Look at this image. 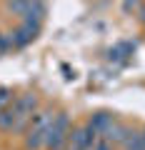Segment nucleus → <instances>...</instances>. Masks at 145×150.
<instances>
[{
  "instance_id": "obj_1",
  "label": "nucleus",
  "mask_w": 145,
  "mask_h": 150,
  "mask_svg": "<svg viewBox=\"0 0 145 150\" xmlns=\"http://www.w3.org/2000/svg\"><path fill=\"white\" fill-rule=\"evenodd\" d=\"M30 130H28V138H25V145L30 150H40L45 148V138H48V128L53 123V112L43 110L35 115V120H30Z\"/></svg>"
},
{
  "instance_id": "obj_2",
  "label": "nucleus",
  "mask_w": 145,
  "mask_h": 150,
  "mask_svg": "<svg viewBox=\"0 0 145 150\" xmlns=\"http://www.w3.org/2000/svg\"><path fill=\"white\" fill-rule=\"evenodd\" d=\"M35 108H38V98L33 95V93L18 98V100H15V125H13V133H20V130L30 123Z\"/></svg>"
},
{
  "instance_id": "obj_3",
  "label": "nucleus",
  "mask_w": 145,
  "mask_h": 150,
  "mask_svg": "<svg viewBox=\"0 0 145 150\" xmlns=\"http://www.w3.org/2000/svg\"><path fill=\"white\" fill-rule=\"evenodd\" d=\"M113 123H115V120H113V115H108V112H98V115H93V118H90V123H88V125H90L93 130H98V133L103 135V133H105V130L110 128Z\"/></svg>"
},
{
  "instance_id": "obj_4",
  "label": "nucleus",
  "mask_w": 145,
  "mask_h": 150,
  "mask_svg": "<svg viewBox=\"0 0 145 150\" xmlns=\"http://www.w3.org/2000/svg\"><path fill=\"white\" fill-rule=\"evenodd\" d=\"M15 125V105H8L0 110V130H13Z\"/></svg>"
},
{
  "instance_id": "obj_5",
  "label": "nucleus",
  "mask_w": 145,
  "mask_h": 150,
  "mask_svg": "<svg viewBox=\"0 0 145 150\" xmlns=\"http://www.w3.org/2000/svg\"><path fill=\"white\" fill-rule=\"evenodd\" d=\"M28 3H30V0H8V8H10L13 13H18V15H23L25 8H28Z\"/></svg>"
},
{
  "instance_id": "obj_6",
  "label": "nucleus",
  "mask_w": 145,
  "mask_h": 150,
  "mask_svg": "<svg viewBox=\"0 0 145 150\" xmlns=\"http://www.w3.org/2000/svg\"><path fill=\"white\" fill-rule=\"evenodd\" d=\"M93 150H113V143L105 138V135H98L95 145H93Z\"/></svg>"
},
{
  "instance_id": "obj_7",
  "label": "nucleus",
  "mask_w": 145,
  "mask_h": 150,
  "mask_svg": "<svg viewBox=\"0 0 145 150\" xmlns=\"http://www.w3.org/2000/svg\"><path fill=\"white\" fill-rule=\"evenodd\" d=\"M10 105V90L8 88H0V110Z\"/></svg>"
},
{
  "instance_id": "obj_8",
  "label": "nucleus",
  "mask_w": 145,
  "mask_h": 150,
  "mask_svg": "<svg viewBox=\"0 0 145 150\" xmlns=\"http://www.w3.org/2000/svg\"><path fill=\"white\" fill-rule=\"evenodd\" d=\"M130 8H138V0H128L125 3V10H130Z\"/></svg>"
}]
</instances>
